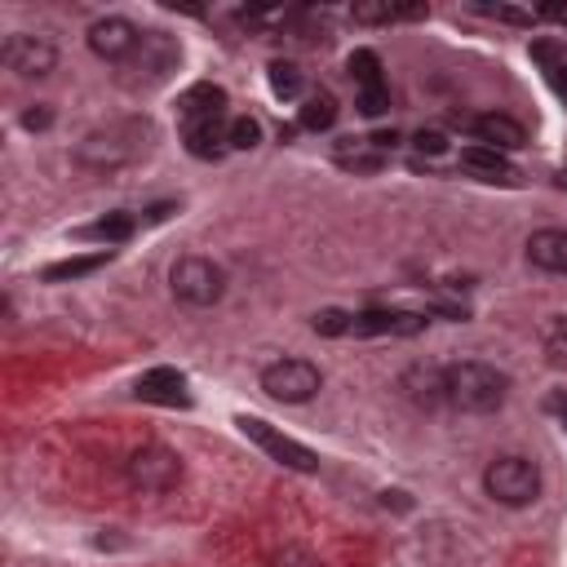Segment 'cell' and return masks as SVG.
Here are the masks:
<instances>
[{
  "label": "cell",
  "mask_w": 567,
  "mask_h": 567,
  "mask_svg": "<svg viewBox=\"0 0 567 567\" xmlns=\"http://www.w3.org/2000/svg\"><path fill=\"white\" fill-rule=\"evenodd\" d=\"M49 120H53V111L49 106H35V111L22 115V128H49Z\"/></svg>",
  "instance_id": "cell-29"
},
{
  "label": "cell",
  "mask_w": 567,
  "mask_h": 567,
  "mask_svg": "<svg viewBox=\"0 0 567 567\" xmlns=\"http://www.w3.org/2000/svg\"><path fill=\"white\" fill-rule=\"evenodd\" d=\"M332 120H337V97H332L328 89L310 93V97L301 102V111H297V124H301V128H310V133L332 128Z\"/></svg>",
  "instance_id": "cell-20"
},
{
  "label": "cell",
  "mask_w": 567,
  "mask_h": 567,
  "mask_svg": "<svg viewBox=\"0 0 567 567\" xmlns=\"http://www.w3.org/2000/svg\"><path fill=\"white\" fill-rule=\"evenodd\" d=\"M461 168H470V173H474V177H483V182H514V177H518V173H514V164H509L501 151L483 146V142L461 146Z\"/></svg>",
  "instance_id": "cell-16"
},
{
  "label": "cell",
  "mask_w": 567,
  "mask_h": 567,
  "mask_svg": "<svg viewBox=\"0 0 567 567\" xmlns=\"http://www.w3.org/2000/svg\"><path fill=\"white\" fill-rule=\"evenodd\" d=\"M483 492L496 501V505H509V509H523L540 496V470L536 461L527 456H496L487 470H483Z\"/></svg>",
  "instance_id": "cell-2"
},
{
  "label": "cell",
  "mask_w": 567,
  "mask_h": 567,
  "mask_svg": "<svg viewBox=\"0 0 567 567\" xmlns=\"http://www.w3.org/2000/svg\"><path fill=\"white\" fill-rule=\"evenodd\" d=\"M133 394H137L142 403H159V408H186V403H190L186 377H182L177 368H151V372H142L137 385H133Z\"/></svg>",
  "instance_id": "cell-10"
},
{
  "label": "cell",
  "mask_w": 567,
  "mask_h": 567,
  "mask_svg": "<svg viewBox=\"0 0 567 567\" xmlns=\"http://www.w3.org/2000/svg\"><path fill=\"white\" fill-rule=\"evenodd\" d=\"M319 385H323V377L306 359H275L261 368V390L279 403H306L319 394Z\"/></svg>",
  "instance_id": "cell-5"
},
{
  "label": "cell",
  "mask_w": 567,
  "mask_h": 567,
  "mask_svg": "<svg viewBox=\"0 0 567 567\" xmlns=\"http://www.w3.org/2000/svg\"><path fill=\"white\" fill-rule=\"evenodd\" d=\"M137 44H142V31H137L128 18H97V22L89 27V49H93L97 58H106V62L133 58Z\"/></svg>",
  "instance_id": "cell-9"
},
{
  "label": "cell",
  "mask_w": 567,
  "mask_h": 567,
  "mask_svg": "<svg viewBox=\"0 0 567 567\" xmlns=\"http://www.w3.org/2000/svg\"><path fill=\"white\" fill-rule=\"evenodd\" d=\"M470 128H474V137L483 142V146H492V151H518V146H527V128L514 120V115H501V111H487V115H474L470 120Z\"/></svg>",
  "instance_id": "cell-11"
},
{
  "label": "cell",
  "mask_w": 567,
  "mask_h": 567,
  "mask_svg": "<svg viewBox=\"0 0 567 567\" xmlns=\"http://www.w3.org/2000/svg\"><path fill=\"white\" fill-rule=\"evenodd\" d=\"M270 461H279L284 470H297V474H315L319 470V456L306 447V443H297V439H288V434H279L270 421H261V416H239L235 421Z\"/></svg>",
  "instance_id": "cell-6"
},
{
  "label": "cell",
  "mask_w": 567,
  "mask_h": 567,
  "mask_svg": "<svg viewBox=\"0 0 567 567\" xmlns=\"http://www.w3.org/2000/svg\"><path fill=\"white\" fill-rule=\"evenodd\" d=\"M315 332H323V337H346V332H350V315H346V310H319V315H315Z\"/></svg>",
  "instance_id": "cell-26"
},
{
  "label": "cell",
  "mask_w": 567,
  "mask_h": 567,
  "mask_svg": "<svg viewBox=\"0 0 567 567\" xmlns=\"http://www.w3.org/2000/svg\"><path fill=\"white\" fill-rule=\"evenodd\" d=\"M0 58H4V66H9V71L27 75V80H40V75H49V71H53L58 49H53V40H49V35L18 31V35H9V40L0 44Z\"/></svg>",
  "instance_id": "cell-7"
},
{
  "label": "cell",
  "mask_w": 567,
  "mask_h": 567,
  "mask_svg": "<svg viewBox=\"0 0 567 567\" xmlns=\"http://www.w3.org/2000/svg\"><path fill=\"white\" fill-rule=\"evenodd\" d=\"M226 128H230V124H221V115H217V120L186 124V128H182V133H186V151H190L195 159H221V155L230 151Z\"/></svg>",
  "instance_id": "cell-14"
},
{
  "label": "cell",
  "mask_w": 567,
  "mask_h": 567,
  "mask_svg": "<svg viewBox=\"0 0 567 567\" xmlns=\"http://www.w3.org/2000/svg\"><path fill=\"white\" fill-rule=\"evenodd\" d=\"M270 93L284 97V102L301 97V93H306V75H301V66H297V62H270Z\"/></svg>",
  "instance_id": "cell-22"
},
{
  "label": "cell",
  "mask_w": 567,
  "mask_h": 567,
  "mask_svg": "<svg viewBox=\"0 0 567 567\" xmlns=\"http://www.w3.org/2000/svg\"><path fill=\"white\" fill-rule=\"evenodd\" d=\"M346 71H350V80H354V89H359V93L385 89V75H381V58H377L372 49H354V53H350V62H346Z\"/></svg>",
  "instance_id": "cell-19"
},
{
  "label": "cell",
  "mask_w": 567,
  "mask_h": 567,
  "mask_svg": "<svg viewBox=\"0 0 567 567\" xmlns=\"http://www.w3.org/2000/svg\"><path fill=\"white\" fill-rule=\"evenodd\" d=\"M350 13H354V22H363V27H381V22H394V18H399V4H390V0H363V4H354Z\"/></svg>",
  "instance_id": "cell-24"
},
{
  "label": "cell",
  "mask_w": 567,
  "mask_h": 567,
  "mask_svg": "<svg viewBox=\"0 0 567 567\" xmlns=\"http://www.w3.org/2000/svg\"><path fill=\"white\" fill-rule=\"evenodd\" d=\"M399 390H403V399H412L416 408H439V403H447L443 368H434V363H412V368L399 377Z\"/></svg>",
  "instance_id": "cell-12"
},
{
  "label": "cell",
  "mask_w": 567,
  "mask_h": 567,
  "mask_svg": "<svg viewBox=\"0 0 567 567\" xmlns=\"http://www.w3.org/2000/svg\"><path fill=\"white\" fill-rule=\"evenodd\" d=\"M390 106V89H372V93H359V111L363 115H381Z\"/></svg>",
  "instance_id": "cell-28"
},
{
  "label": "cell",
  "mask_w": 567,
  "mask_h": 567,
  "mask_svg": "<svg viewBox=\"0 0 567 567\" xmlns=\"http://www.w3.org/2000/svg\"><path fill=\"white\" fill-rule=\"evenodd\" d=\"M558 416H563V430H567V403H563V408H558Z\"/></svg>",
  "instance_id": "cell-30"
},
{
  "label": "cell",
  "mask_w": 567,
  "mask_h": 567,
  "mask_svg": "<svg viewBox=\"0 0 567 567\" xmlns=\"http://www.w3.org/2000/svg\"><path fill=\"white\" fill-rule=\"evenodd\" d=\"M124 478L137 487V492H168L177 487L182 478V456L164 443H142L137 452H128L124 461Z\"/></svg>",
  "instance_id": "cell-4"
},
{
  "label": "cell",
  "mask_w": 567,
  "mask_h": 567,
  "mask_svg": "<svg viewBox=\"0 0 567 567\" xmlns=\"http://www.w3.org/2000/svg\"><path fill=\"white\" fill-rule=\"evenodd\" d=\"M226 137H230V151H252L261 142V124L252 115H235L230 128H226Z\"/></svg>",
  "instance_id": "cell-23"
},
{
  "label": "cell",
  "mask_w": 567,
  "mask_h": 567,
  "mask_svg": "<svg viewBox=\"0 0 567 567\" xmlns=\"http://www.w3.org/2000/svg\"><path fill=\"white\" fill-rule=\"evenodd\" d=\"M443 385H447V403L461 408V412H496L509 394V377L483 359H461V363H447L443 368Z\"/></svg>",
  "instance_id": "cell-1"
},
{
  "label": "cell",
  "mask_w": 567,
  "mask_h": 567,
  "mask_svg": "<svg viewBox=\"0 0 567 567\" xmlns=\"http://www.w3.org/2000/svg\"><path fill=\"white\" fill-rule=\"evenodd\" d=\"M111 261V248H97V252H84V257H66V261H53L44 266V284H66V279H84L93 270H102Z\"/></svg>",
  "instance_id": "cell-17"
},
{
  "label": "cell",
  "mask_w": 567,
  "mask_h": 567,
  "mask_svg": "<svg viewBox=\"0 0 567 567\" xmlns=\"http://www.w3.org/2000/svg\"><path fill=\"white\" fill-rule=\"evenodd\" d=\"M532 58L545 66V75H549L554 93L567 102V49H558L554 40H536V44H532Z\"/></svg>",
  "instance_id": "cell-18"
},
{
  "label": "cell",
  "mask_w": 567,
  "mask_h": 567,
  "mask_svg": "<svg viewBox=\"0 0 567 567\" xmlns=\"http://www.w3.org/2000/svg\"><path fill=\"white\" fill-rule=\"evenodd\" d=\"M168 284H173V297L186 301V306H195V310L217 306L221 292H226V275H221V266H217L213 257H199V252L177 257L173 270H168Z\"/></svg>",
  "instance_id": "cell-3"
},
{
  "label": "cell",
  "mask_w": 567,
  "mask_h": 567,
  "mask_svg": "<svg viewBox=\"0 0 567 567\" xmlns=\"http://www.w3.org/2000/svg\"><path fill=\"white\" fill-rule=\"evenodd\" d=\"M421 328H425V315L399 310V306H372V310L350 315L354 337H416Z\"/></svg>",
  "instance_id": "cell-8"
},
{
  "label": "cell",
  "mask_w": 567,
  "mask_h": 567,
  "mask_svg": "<svg viewBox=\"0 0 567 567\" xmlns=\"http://www.w3.org/2000/svg\"><path fill=\"white\" fill-rule=\"evenodd\" d=\"M221 106H226V89H217V84H190L177 97V120H182V128L186 124H199V120H217Z\"/></svg>",
  "instance_id": "cell-13"
},
{
  "label": "cell",
  "mask_w": 567,
  "mask_h": 567,
  "mask_svg": "<svg viewBox=\"0 0 567 567\" xmlns=\"http://www.w3.org/2000/svg\"><path fill=\"white\" fill-rule=\"evenodd\" d=\"M412 146H416L421 155H443V151H447V133H439V128H421V133L412 137Z\"/></svg>",
  "instance_id": "cell-27"
},
{
  "label": "cell",
  "mask_w": 567,
  "mask_h": 567,
  "mask_svg": "<svg viewBox=\"0 0 567 567\" xmlns=\"http://www.w3.org/2000/svg\"><path fill=\"white\" fill-rule=\"evenodd\" d=\"M527 261L549 270V275H567V230H536L527 239Z\"/></svg>",
  "instance_id": "cell-15"
},
{
  "label": "cell",
  "mask_w": 567,
  "mask_h": 567,
  "mask_svg": "<svg viewBox=\"0 0 567 567\" xmlns=\"http://www.w3.org/2000/svg\"><path fill=\"white\" fill-rule=\"evenodd\" d=\"M545 354L554 368H567V315L545 328Z\"/></svg>",
  "instance_id": "cell-25"
},
{
  "label": "cell",
  "mask_w": 567,
  "mask_h": 567,
  "mask_svg": "<svg viewBox=\"0 0 567 567\" xmlns=\"http://www.w3.org/2000/svg\"><path fill=\"white\" fill-rule=\"evenodd\" d=\"M133 230H137V221L128 213H106V217L80 226L84 239H102V244H124V239H133Z\"/></svg>",
  "instance_id": "cell-21"
}]
</instances>
